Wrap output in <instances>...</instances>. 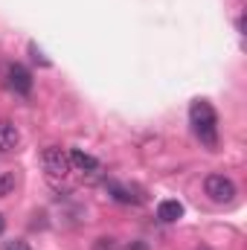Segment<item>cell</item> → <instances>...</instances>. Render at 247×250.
I'll return each mask as SVG.
<instances>
[{"mask_svg": "<svg viewBox=\"0 0 247 250\" xmlns=\"http://www.w3.org/2000/svg\"><path fill=\"white\" fill-rule=\"evenodd\" d=\"M189 123L195 137L206 146V148H215L218 146V114L215 108L206 102V99H195L192 108H189Z\"/></svg>", "mask_w": 247, "mask_h": 250, "instance_id": "cell-1", "label": "cell"}, {"mask_svg": "<svg viewBox=\"0 0 247 250\" xmlns=\"http://www.w3.org/2000/svg\"><path fill=\"white\" fill-rule=\"evenodd\" d=\"M204 192H206L209 201H215V204H230V201L236 198V184H233V178H227V175H221V172H212V175H206V181H204Z\"/></svg>", "mask_w": 247, "mask_h": 250, "instance_id": "cell-2", "label": "cell"}, {"mask_svg": "<svg viewBox=\"0 0 247 250\" xmlns=\"http://www.w3.org/2000/svg\"><path fill=\"white\" fill-rule=\"evenodd\" d=\"M41 163H44V172H47L53 181H59V178H67V175H70V154H67L64 148H59V146L44 148Z\"/></svg>", "mask_w": 247, "mask_h": 250, "instance_id": "cell-3", "label": "cell"}, {"mask_svg": "<svg viewBox=\"0 0 247 250\" xmlns=\"http://www.w3.org/2000/svg\"><path fill=\"white\" fill-rule=\"evenodd\" d=\"M6 87L18 96H29L32 93V73L23 64H9L6 70Z\"/></svg>", "mask_w": 247, "mask_h": 250, "instance_id": "cell-4", "label": "cell"}, {"mask_svg": "<svg viewBox=\"0 0 247 250\" xmlns=\"http://www.w3.org/2000/svg\"><path fill=\"white\" fill-rule=\"evenodd\" d=\"M70 154V172H79V175H84V178H96L99 172H102V166H99V160L93 157V154H87V151H82V148H73V151H67Z\"/></svg>", "mask_w": 247, "mask_h": 250, "instance_id": "cell-5", "label": "cell"}, {"mask_svg": "<svg viewBox=\"0 0 247 250\" xmlns=\"http://www.w3.org/2000/svg\"><path fill=\"white\" fill-rule=\"evenodd\" d=\"M18 146H21V131H18V125L9 123V120H0V154L15 151Z\"/></svg>", "mask_w": 247, "mask_h": 250, "instance_id": "cell-6", "label": "cell"}, {"mask_svg": "<svg viewBox=\"0 0 247 250\" xmlns=\"http://www.w3.org/2000/svg\"><path fill=\"white\" fill-rule=\"evenodd\" d=\"M157 218L163 221V224H175L178 218H184V204L181 201H160V207H157Z\"/></svg>", "mask_w": 247, "mask_h": 250, "instance_id": "cell-7", "label": "cell"}, {"mask_svg": "<svg viewBox=\"0 0 247 250\" xmlns=\"http://www.w3.org/2000/svg\"><path fill=\"white\" fill-rule=\"evenodd\" d=\"M108 192H111V198L120 201V204H140V201H143L140 189L125 187V184H108Z\"/></svg>", "mask_w": 247, "mask_h": 250, "instance_id": "cell-8", "label": "cell"}, {"mask_svg": "<svg viewBox=\"0 0 247 250\" xmlns=\"http://www.w3.org/2000/svg\"><path fill=\"white\" fill-rule=\"evenodd\" d=\"M15 189V175L12 172H0V198H6Z\"/></svg>", "mask_w": 247, "mask_h": 250, "instance_id": "cell-9", "label": "cell"}, {"mask_svg": "<svg viewBox=\"0 0 247 250\" xmlns=\"http://www.w3.org/2000/svg\"><path fill=\"white\" fill-rule=\"evenodd\" d=\"M3 250H32L26 242H21V239H15V242H6L3 245Z\"/></svg>", "mask_w": 247, "mask_h": 250, "instance_id": "cell-10", "label": "cell"}, {"mask_svg": "<svg viewBox=\"0 0 247 250\" xmlns=\"http://www.w3.org/2000/svg\"><path fill=\"white\" fill-rule=\"evenodd\" d=\"M3 230H6V221H3V215H0V233H3Z\"/></svg>", "mask_w": 247, "mask_h": 250, "instance_id": "cell-11", "label": "cell"}, {"mask_svg": "<svg viewBox=\"0 0 247 250\" xmlns=\"http://www.w3.org/2000/svg\"><path fill=\"white\" fill-rule=\"evenodd\" d=\"M204 250H206V248H204Z\"/></svg>", "mask_w": 247, "mask_h": 250, "instance_id": "cell-12", "label": "cell"}]
</instances>
